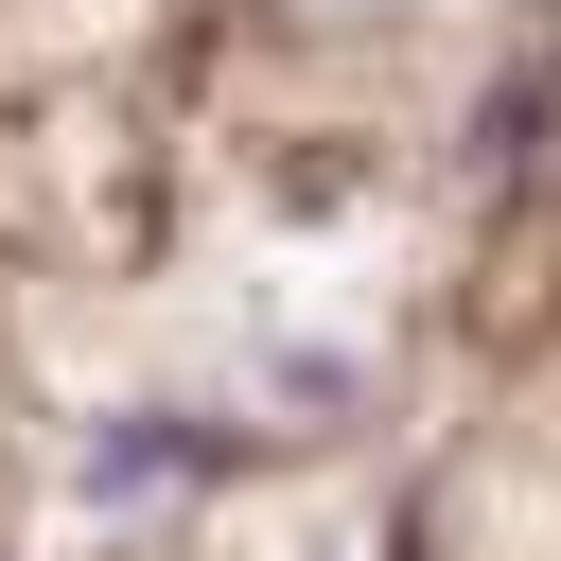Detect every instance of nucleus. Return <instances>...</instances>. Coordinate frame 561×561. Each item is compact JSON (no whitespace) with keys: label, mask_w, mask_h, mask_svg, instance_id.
Returning <instances> with one entry per match:
<instances>
[{"label":"nucleus","mask_w":561,"mask_h":561,"mask_svg":"<svg viewBox=\"0 0 561 561\" xmlns=\"http://www.w3.org/2000/svg\"><path fill=\"white\" fill-rule=\"evenodd\" d=\"M210 456H245V438H193V421H123L88 473H105V491H158V473H210Z\"/></svg>","instance_id":"f257e3e1"}]
</instances>
